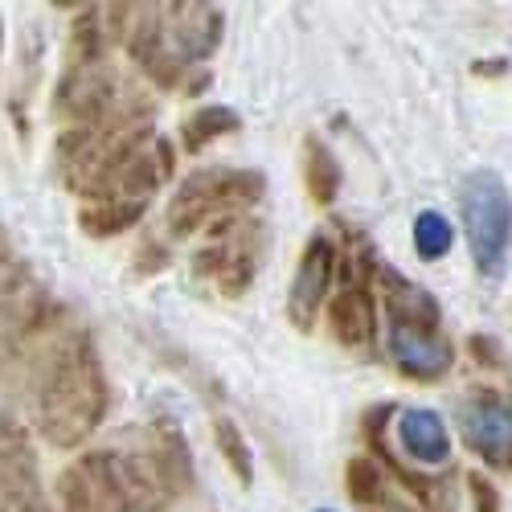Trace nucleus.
I'll use <instances>...</instances> for the list:
<instances>
[{
  "instance_id": "obj_1",
  "label": "nucleus",
  "mask_w": 512,
  "mask_h": 512,
  "mask_svg": "<svg viewBox=\"0 0 512 512\" xmlns=\"http://www.w3.org/2000/svg\"><path fill=\"white\" fill-rule=\"evenodd\" d=\"M111 406V386L91 332H74L54 349L37 381V431L50 447L74 451L87 443Z\"/></svg>"
},
{
  "instance_id": "obj_2",
  "label": "nucleus",
  "mask_w": 512,
  "mask_h": 512,
  "mask_svg": "<svg viewBox=\"0 0 512 512\" xmlns=\"http://www.w3.org/2000/svg\"><path fill=\"white\" fill-rule=\"evenodd\" d=\"M263 189V173H250V168H197L193 177L181 181L173 205H168V234L189 238L205 230V222L238 218L246 205L263 197Z\"/></svg>"
},
{
  "instance_id": "obj_3",
  "label": "nucleus",
  "mask_w": 512,
  "mask_h": 512,
  "mask_svg": "<svg viewBox=\"0 0 512 512\" xmlns=\"http://www.w3.org/2000/svg\"><path fill=\"white\" fill-rule=\"evenodd\" d=\"M459 213L480 275H500L512 246V197L504 181L488 168L467 173L459 185Z\"/></svg>"
},
{
  "instance_id": "obj_4",
  "label": "nucleus",
  "mask_w": 512,
  "mask_h": 512,
  "mask_svg": "<svg viewBox=\"0 0 512 512\" xmlns=\"http://www.w3.org/2000/svg\"><path fill=\"white\" fill-rule=\"evenodd\" d=\"M62 512H132L119 451H87L58 476Z\"/></svg>"
},
{
  "instance_id": "obj_5",
  "label": "nucleus",
  "mask_w": 512,
  "mask_h": 512,
  "mask_svg": "<svg viewBox=\"0 0 512 512\" xmlns=\"http://www.w3.org/2000/svg\"><path fill=\"white\" fill-rule=\"evenodd\" d=\"M369 275L373 263L369 254H349L340 259V287L328 300V328L345 349H369L377 336V316H373V295H369Z\"/></svg>"
},
{
  "instance_id": "obj_6",
  "label": "nucleus",
  "mask_w": 512,
  "mask_h": 512,
  "mask_svg": "<svg viewBox=\"0 0 512 512\" xmlns=\"http://www.w3.org/2000/svg\"><path fill=\"white\" fill-rule=\"evenodd\" d=\"M336 275H340V250L328 234H312L304 254H300V267H295L291 291H287V316L300 332H312L320 312L328 308L332 291H336Z\"/></svg>"
},
{
  "instance_id": "obj_7",
  "label": "nucleus",
  "mask_w": 512,
  "mask_h": 512,
  "mask_svg": "<svg viewBox=\"0 0 512 512\" xmlns=\"http://www.w3.org/2000/svg\"><path fill=\"white\" fill-rule=\"evenodd\" d=\"M459 435L488 463L512 467V394L480 390L459 402Z\"/></svg>"
},
{
  "instance_id": "obj_8",
  "label": "nucleus",
  "mask_w": 512,
  "mask_h": 512,
  "mask_svg": "<svg viewBox=\"0 0 512 512\" xmlns=\"http://www.w3.org/2000/svg\"><path fill=\"white\" fill-rule=\"evenodd\" d=\"M386 345L394 365L414 377V381H439L455 365V345L439 328H410V324H390Z\"/></svg>"
},
{
  "instance_id": "obj_9",
  "label": "nucleus",
  "mask_w": 512,
  "mask_h": 512,
  "mask_svg": "<svg viewBox=\"0 0 512 512\" xmlns=\"http://www.w3.org/2000/svg\"><path fill=\"white\" fill-rule=\"evenodd\" d=\"M226 17L213 5H164V33H168V50L177 54L181 66L205 62L222 41Z\"/></svg>"
},
{
  "instance_id": "obj_10",
  "label": "nucleus",
  "mask_w": 512,
  "mask_h": 512,
  "mask_svg": "<svg viewBox=\"0 0 512 512\" xmlns=\"http://www.w3.org/2000/svg\"><path fill=\"white\" fill-rule=\"evenodd\" d=\"M111 107H115V74L103 62L66 70L58 87V115H66L74 127H99L103 119H111Z\"/></svg>"
},
{
  "instance_id": "obj_11",
  "label": "nucleus",
  "mask_w": 512,
  "mask_h": 512,
  "mask_svg": "<svg viewBox=\"0 0 512 512\" xmlns=\"http://www.w3.org/2000/svg\"><path fill=\"white\" fill-rule=\"evenodd\" d=\"M41 476H37V455L29 447L25 426L13 418H0V500L13 512L25 508L29 500H41Z\"/></svg>"
},
{
  "instance_id": "obj_12",
  "label": "nucleus",
  "mask_w": 512,
  "mask_h": 512,
  "mask_svg": "<svg viewBox=\"0 0 512 512\" xmlns=\"http://www.w3.org/2000/svg\"><path fill=\"white\" fill-rule=\"evenodd\" d=\"M127 50L140 62V70L156 82V87H177L181 62L168 50V33H164V9H136L132 29H127Z\"/></svg>"
},
{
  "instance_id": "obj_13",
  "label": "nucleus",
  "mask_w": 512,
  "mask_h": 512,
  "mask_svg": "<svg viewBox=\"0 0 512 512\" xmlns=\"http://www.w3.org/2000/svg\"><path fill=\"white\" fill-rule=\"evenodd\" d=\"M173 168H177L173 144H168L164 136H156V140H148L132 160H127V168H123V173L115 177V185H111V197L148 201L168 177H173Z\"/></svg>"
},
{
  "instance_id": "obj_14",
  "label": "nucleus",
  "mask_w": 512,
  "mask_h": 512,
  "mask_svg": "<svg viewBox=\"0 0 512 512\" xmlns=\"http://www.w3.org/2000/svg\"><path fill=\"white\" fill-rule=\"evenodd\" d=\"M381 300H386L390 324H410V328H439V304L431 300V291H422L394 267H381Z\"/></svg>"
},
{
  "instance_id": "obj_15",
  "label": "nucleus",
  "mask_w": 512,
  "mask_h": 512,
  "mask_svg": "<svg viewBox=\"0 0 512 512\" xmlns=\"http://www.w3.org/2000/svg\"><path fill=\"white\" fill-rule=\"evenodd\" d=\"M398 443L414 463H447L451 435L435 410H402L398 414Z\"/></svg>"
},
{
  "instance_id": "obj_16",
  "label": "nucleus",
  "mask_w": 512,
  "mask_h": 512,
  "mask_svg": "<svg viewBox=\"0 0 512 512\" xmlns=\"http://www.w3.org/2000/svg\"><path fill=\"white\" fill-rule=\"evenodd\" d=\"M148 455L156 459V467L164 472V480L173 484L177 496H185L193 488V455H189L185 435L173 426V418L152 422V431H148Z\"/></svg>"
},
{
  "instance_id": "obj_17",
  "label": "nucleus",
  "mask_w": 512,
  "mask_h": 512,
  "mask_svg": "<svg viewBox=\"0 0 512 512\" xmlns=\"http://www.w3.org/2000/svg\"><path fill=\"white\" fill-rule=\"evenodd\" d=\"M148 201H123V197H107L95 205H82L78 209V226L87 238H115L123 230H132L144 222Z\"/></svg>"
},
{
  "instance_id": "obj_18",
  "label": "nucleus",
  "mask_w": 512,
  "mask_h": 512,
  "mask_svg": "<svg viewBox=\"0 0 512 512\" xmlns=\"http://www.w3.org/2000/svg\"><path fill=\"white\" fill-rule=\"evenodd\" d=\"M304 185H308L312 205H332L340 193V164L320 136L304 140Z\"/></svg>"
},
{
  "instance_id": "obj_19",
  "label": "nucleus",
  "mask_w": 512,
  "mask_h": 512,
  "mask_svg": "<svg viewBox=\"0 0 512 512\" xmlns=\"http://www.w3.org/2000/svg\"><path fill=\"white\" fill-rule=\"evenodd\" d=\"M242 127V119H238V111L234 107H201V111H193L189 119H185V127H181V144H185V152L189 156H201L213 140H222V136H234Z\"/></svg>"
},
{
  "instance_id": "obj_20",
  "label": "nucleus",
  "mask_w": 512,
  "mask_h": 512,
  "mask_svg": "<svg viewBox=\"0 0 512 512\" xmlns=\"http://www.w3.org/2000/svg\"><path fill=\"white\" fill-rule=\"evenodd\" d=\"M254 271H259V250H254V230H250V222H242L238 234H234V246H230V259H226V267L218 271L222 295L238 300V295L250 287Z\"/></svg>"
},
{
  "instance_id": "obj_21",
  "label": "nucleus",
  "mask_w": 512,
  "mask_h": 512,
  "mask_svg": "<svg viewBox=\"0 0 512 512\" xmlns=\"http://www.w3.org/2000/svg\"><path fill=\"white\" fill-rule=\"evenodd\" d=\"M345 488H349V500L361 504V508H381L390 500V480H386V472H381V463L373 455H353L349 459Z\"/></svg>"
},
{
  "instance_id": "obj_22",
  "label": "nucleus",
  "mask_w": 512,
  "mask_h": 512,
  "mask_svg": "<svg viewBox=\"0 0 512 512\" xmlns=\"http://www.w3.org/2000/svg\"><path fill=\"white\" fill-rule=\"evenodd\" d=\"M66 62H70V70L103 62V9L78 13V21L70 25V41H66Z\"/></svg>"
},
{
  "instance_id": "obj_23",
  "label": "nucleus",
  "mask_w": 512,
  "mask_h": 512,
  "mask_svg": "<svg viewBox=\"0 0 512 512\" xmlns=\"http://www.w3.org/2000/svg\"><path fill=\"white\" fill-rule=\"evenodd\" d=\"M213 443H218V451H222L226 467L238 476V484L250 488V484H254V455H250V443H246V435H242V426H238L234 418L218 414V418H213Z\"/></svg>"
},
{
  "instance_id": "obj_24",
  "label": "nucleus",
  "mask_w": 512,
  "mask_h": 512,
  "mask_svg": "<svg viewBox=\"0 0 512 512\" xmlns=\"http://www.w3.org/2000/svg\"><path fill=\"white\" fill-rule=\"evenodd\" d=\"M451 246H455V226L443 218L439 209H422L414 218V250L422 254L426 263H435Z\"/></svg>"
},
{
  "instance_id": "obj_25",
  "label": "nucleus",
  "mask_w": 512,
  "mask_h": 512,
  "mask_svg": "<svg viewBox=\"0 0 512 512\" xmlns=\"http://www.w3.org/2000/svg\"><path fill=\"white\" fill-rule=\"evenodd\" d=\"M467 492H472L476 512H500V492H496V484H492L484 472H472V476H467Z\"/></svg>"
},
{
  "instance_id": "obj_26",
  "label": "nucleus",
  "mask_w": 512,
  "mask_h": 512,
  "mask_svg": "<svg viewBox=\"0 0 512 512\" xmlns=\"http://www.w3.org/2000/svg\"><path fill=\"white\" fill-rule=\"evenodd\" d=\"M472 349H476V353H480V357H476V361H480V365H500V357H496V353H500V349H496V345H492V340H484V336H472Z\"/></svg>"
},
{
  "instance_id": "obj_27",
  "label": "nucleus",
  "mask_w": 512,
  "mask_h": 512,
  "mask_svg": "<svg viewBox=\"0 0 512 512\" xmlns=\"http://www.w3.org/2000/svg\"><path fill=\"white\" fill-rule=\"evenodd\" d=\"M17 512H54V504L46 500V496H41V500H29L25 508H17Z\"/></svg>"
},
{
  "instance_id": "obj_28",
  "label": "nucleus",
  "mask_w": 512,
  "mask_h": 512,
  "mask_svg": "<svg viewBox=\"0 0 512 512\" xmlns=\"http://www.w3.org/2000/svg\"><path fill=\"white\" fill-rule=\"evenodd\" d=\"M0 46H5V13H0Z\"/></svg>"
},
{
  "instance_id": "obj_29",
  "label": "nucleus",
  "mask_w": 512,
  "mask_h": 512,
  "mask_svg": "<svg viewBox=\"0 0 512 512\" xmlns=\"http://www.w3.org/2000/svg\"><path fill=\"white\" fill-rule=\"evenodd\" d=\"M320 512H324V508H320Z\"/></svg>"
}]
</instances>
